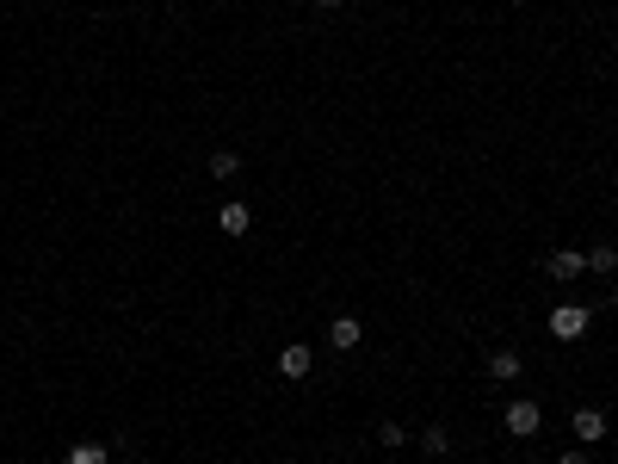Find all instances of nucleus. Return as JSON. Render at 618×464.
Instances as JSON below:
<instances>
[{
  "instance_id": "nucleus-5",
  "label": "nucleus",
  "mask_w": 618,
  "mask_h": 464,
  "mask_svg": "<svg viewBox=\"0 0 618 464\" xmlns=\"http://www.w3.org/2000/svg\"><path fill=\"white\" fill-rule=\"evenodd\" d=\"M328 347L352 353V347H359V316H334V328H328Z\"/></svg>"
},
{
  "instance_id": "nucleus-2",
  "label": "nucleus",
  "mask_w": 618,
  "mask_h": 464,
  "mask_svg": "<svg viewBox=\"0 0 618 464\" xmlns=\"http://www.w3.org/2000/svg\"><path fill=\"white\" fill-rule=\"evenodd\" d=\"M538 421H545V415H538V402H526V396H519V402H507V433H514V440H532V433H538Z\"/></svg>"
},
{
  "instance_id": "nucleus-15",
  "label": "nucleus",
  "mask_w": 618,
  "mask_h": 464,
  "mask_svg": "<svg viewBox=\"0 0 618 464\" xmlns=\"http://www.w3.org/2000/svg\"><path fill=\"white\" fill-rule=\"evenodd\" d=\"M315 6H341V0H315Z\"/></svg>"
},
{
  "instance_id": "nucleus-12",
  "label": "nucleus",
  "mask_w": 618,
  "mask_h": 464,
  "mask_svg": "<svg viewBox=\"0 0 618 464\" xmlns=\"http://www.w3.org/2000/svg\"><path fill=\"white\" fill-rule=\"evenodd\" d=\"M378 440L390 446V452H396V446H409V428H402V421H383V428H378Z\"/></svg>"
},
{
  "instance_id": "nucleus-8",
  "label": "nucleus",
  "mask_w": 618,
  "mask_h": 464,
  "mask_svg": "<svg viewBox=\"0 0 618 464\" xmlns=\"http://www.w3.org/2000/svg\"><path fill=\"white\" fill-rule=\"evenodd\" d=\"M69 464H111V452L100 440H81V446H69Z\"/></svg>"
},
{
  "instance_id": "nucleus-13",
  "label": "nucleus",
  "mask_w": 618,
  "mask_h": 464,
  "mask_svg": "<svg viewBox=\"0 0 618 464\" xmlns=\"http://www.w3.org/2000/svg\"><path fill=\"white\" fill-rule=\"evenodd\" d=\"M420 446H427V452H446L451 433H446V428H427V433H420Z\"/></svg>"
},
{
  "instance_id": "nucleus-1",
  "label": "nucleus",
  "mask_w": 618,
  "mask_h": 464,
  "mask_svg": "<svg viewBox=\"0 0 618 464\" xmlns=\"http://www.w3.org/2000/svg\"><path fill=\"white\" fill-rule=\"evenodd\" d=\"M587 322L594 316H587L582 304H556V310H550V334H556V341H582Z\"/></svg>"
},
{
  "instance_id": "nucleus-10",
  "label": "nucleus",
  "mask_w": 618,
  "mask_h": 464,
  "mask_svg": "<svg viewBox=\"0 0 618 464\" xmlns=\"http://www.w3.org/2000/svg\"><path fill=\"white\" fill-rule=\"evenodd\" d=\"M587 266H594V273H618V248H613V242L587 248Z\"/></svg>"
},
{
  "instance_id": "nucleus-6",
  "label": "nucleus",
  "mask_w": 618,
  "mask_h": 464,
  "mask_svg": "<svg viewBox=\"0 0 618 464\" xmlns=\"http://www.w3.org/2000/svg\"><path fill=\"white\" fill-rule=\"evenodd\" d=\"M278 372H285V378H309V347L304 341H291V347L278 353Z\"/></svg>"
},
{
  "instance_id": "nucleus-4",
  "label": "nucleus",
  "mask_w": 618,
  "mask_h": 464,
  "mask_svg": "<svg viewBox=\"0 0 618 464\" xmlns=\"http://www.w3.org/2000/svg\"><path fill=\"white\" fill-rule=\"evenodd\" d=\"M550 273H556V279H582V273H587V254L556 248V254H550Z\"/></svg>"
},
{
  "instance_id": "nucleus-7",
  "label": "nucleus",
  "mask_w": 618,
  "mask_h": 464,
  "mask_svg": "<svg viewBox=\"0 0 618 464\" xmlns=\"http://www.w3.org/2000/svg\"><path fill=\"white\" fill-rule=\"evenodd\" d=\"M247 223H254L247 205H223V217H217V229H223V236H247Z\"/></svg>"
},
{
  "instance_id": "nucleus-14",
  "label": "nucleus",
  "mask_w": 618,
  "mask_h": 464,
  "mask_svg": "<svg viewBox=\"0 0 618 464\" xmlns=\"http://www.w3.org/2000/svg\"><path fill=\"white\" fill-rule=\"evenodd\" d=\"M556 464H587V452H563V459H556Z\"/></svg>"
},
{
  "instance_id": "nucleus-3",
  "label": "nucleus",
  "mask_w": 618,
  "mask_h": 464,
  "mask_svg": "<svg viewBox=\"0 0 618 464\" xmlns=\"http://www.w3.org/2000/svg\"><path fill=\"white\" fill-rule=\"evenodd\" d=\"M575 440H582V446L606 440V415H600V409H575Z\"/></svg>"
},
{
  "instance_id": "nucleus-9",
  "label": "nucleus",
  "mask_w": 618,
  "mask_h": 464,
  "mask_svg": "<svg viewBox=\"0 0 618 464\" xmlns=\"http://www.w3.org/2000/svg\"><path fill=\"white\" fill-rule=\"evenodd\" d=\"M488 372H495L501 384H514V378H519V353H514V347H501V353L488 359Z\"/></svg>"
},
{
  "instance_id": "nucleus-11",
  "label": "nucleus",
  "mask_w": 618,
  "mask_h": 464,
  "mask_svg": "<svg viewBox=\"0 0 618 464\" xmlns=\"http://www.w3.org/2000/svg\"><path fill=\"white\" fill-rule=\"evenodd\" d=\"M236 168H241V161H236V149H217V155H210V174H217V179H229Z\"/></svg>"
}]
</instances>
